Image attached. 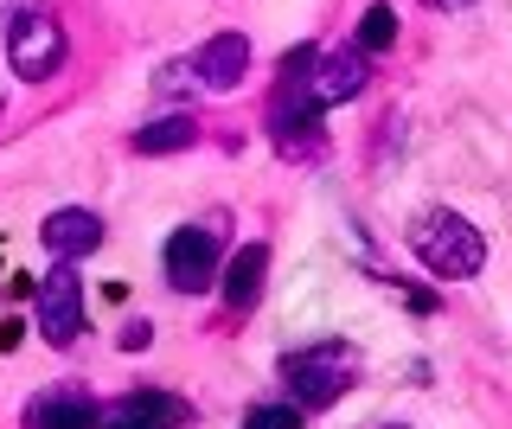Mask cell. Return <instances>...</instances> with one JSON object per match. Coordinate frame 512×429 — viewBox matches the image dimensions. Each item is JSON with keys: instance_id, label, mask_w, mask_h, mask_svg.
Here are the masks:
<instances>
[{"instance_id": "1", "label": "cell", "mask_w": 512, "mask_h": 429, "mask_svg": "<svg viewBox=\"0 0 512 429\" xmlns=\"http://www.w3.org/2000/svg\"><path fill=\"white\" fill-rule=\"evenodd\" d=\"M410 250H416V263L442 282H468V276H480V263H487V237L461 212H423L410 225Z\"/></svg>"}, {"instance_id": "2", "label": "cell", "mask_w": 512, "mask_h": 429, "mask_svg": "<svg viewBox=\"0 0 512 429\" xmlns=\"http://www.w3.org/2000/svg\"><path fill=\"white\" fill-rule=\"evenodd\" d=\"M282 378H288V391H295V404L327 410V404H340V397L352 391V378H359V353H352L346 340L308 346V353H295L282 365Z\"/></svg>"}, {"instance_id": "3", "label": "cell", "mask_w": 512, "mask_h": 429, "mask_svg": "<svg viewBox=\"0 0 512 429\" xmlns=\"http://www.w3.org/2000/svg\"><path fill=\"white\" fill-rule=\"evenodd\" d=\"M7 58H13V71H20L26 84H45V77L64 65V26H58L45 7L13 13V26H7Z\"/></svg>"}, {"instance_id": "4", "label": "cell", "mask_w": 512, "mask_h": 429, "mask_svg": "<svg viewBox=\"0 0 512 429\" xmlns=\"http://www.w3.org/2000/svg\"><path fill=\"white\" fill-rule=\"evenodd\" d=\"M218 276V225H180L167 237V282L180 295H199Z\"/></svg>"}, {"instance_id": "5", "label": "cell", "mask_w": 512, "mask_h": 429, "mask_svg": "<svg viewBox=\"0 0 512 429\" xmlns=\"http://www.w3.org/2000/svg\"><path fill=\"white\" fill-rule=\"evenodd\" d=\"M32 295H39V333H45L52 346H71L77 333H84V289H77L71 263H58Z\"/></svg>"}, {"instance_id": "6", "label": "cell", "mask_w": 512, "mask_h": 429, "mask_svg": "<svg viewBox=\"0 0 512 429\" xmlns=\"http://www.w3.org/2000/svg\"><path fill=\"white\" fill-rule=\"evenodd\" d=\"M365 77H372V71H365V52H359V45H346V52H327V58L308 71V103H314V109H333V103L359 97Z\"/></svg>"}, {"instance_id": "7", "label": "cell", "mask_w": 512, "mask_h": 429, "mask_svg": "<svg viewBox=\"0 0 512 429\" xmlns=\"http://www.w3.org/2000/svg\"><path fill=\"white\" fill-rule=\"evenodd\" d=\"M250 71V39L244 33H218L205 39L199 52H192V77H199V90H237Z\"/></svg>"}, {"instance_id": "8", "label": "cell", "mask_w": 512, "mask_h": 429, "mask_svg": "<svg viewBox=\"0 0 512 429\" xmlns=\"http://www.w3.org/2000/svg\"><path fill=\"white\" fill-rule=\"evenodd\" d=\"M180 423H186V410L160 391H128L109 410H96V429H180Z\"/></svg>"}, {"instance_id": "9", "label": "cell", "mask_w": 512, "mask_h": 429, "mask_svg": "<svg viewBox=\"0 0 512 429\" xmlns=\"http://www.w3.org/2000/svg\"><path fill=\"white\" fill-rule=\"evenodd\" d=\"M39 237H45V250H52L58 263H77V257H90V250L103 244V218L84 212V205H64V212H52L39 225Z\"/></svg>"}, {"instance_id": "10", "label": "cell", "mask_w": 512, "mask_h": 429, "mask_svg": "<svg viewBox=\"0 0 512 429\" xmlns=\"http://www.w3.org/2000/svg\"><path fill=\"white\" fill-rule=\"evenodd\" d=\"M26 429H96V404L84 391H39L26 404Z\"/></svg>"}, {"instance_id": "11", "label": "cell", "mask_w": 512, "mask_h": 429, "mask_svg": "<svg viewBox=\"0 0 512 429\" xmlns=\"http://www.w3.org/2000/svg\"><path fill=\"white\" fill-rule=\"evenodd\" d=\"M263 276H269V250L263 244H244L224 269V301L231 308H256V295H263Z\"/></svg>"}, {"instance_id": "12", "label": "cell", "mask_w": 512, "mask_h": 429, "mask_svg": "<svg viewBox=\"0 0 512 429\" xmlns=\"http://www.w3.org/2000/svg\"><path fill=\"white\" fill-rule=\"evenodd\" d=\"M192 141H199V129L186 116H167V122H148L135 135V154H173V148H192Z\"/></svg>"}, {"instance_id": "13", "label": "cell", "mask_w": 512, "mask_h": 429, "mask_svg": "<svg viewBox=\"0 0 512 429\" xmlns=\"http://www.w3.org/2000/svg\"><path fill=\"white\" fill-rule=\"evenodd\" d=\"M391 39H397V13L391 7H372V13H365V26H359V52H391Z\"/></svg>"}, {"instance_id": "14", "label": "cell", "mask_w": 512, "mask_h": 429, "mask_svg": "<svg viewBox=\"0 0 512 429\" xmlns=\"http://www.w3.org/2000/svg\"><path fill=\"white\" fill-rule=\"evenodd\" d=\"M244 429H301V410L295 404H256L244 417Z\"/></svg>"}, {"instance_id": "15", "label": "cell", "mask_w": 512, "mask_h": 429, "mask_svg": "<svg viewBox=\"0 0 512 429\" xmlns=\"http://www.w3.org/2000/svg\"><path fill=\"white\" fill-rule=\"evenodd\" d=\"M436 7H474V0H436Z\"/></svg>"}, {"instance_id": "16", "label": "cell", "mask_w": 512, "mask_h": 429, "mask_svg": "<svg viewBox=\"0 0 512 429\" xmlns=\"http://www.w3.org/2000/svg\"><path fill=\"white\" fill-rule=\"evenodd\" d=\"M391 429H404V423H391Z\"/></svg>"}]
</instances>
